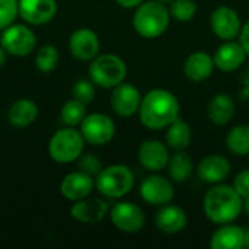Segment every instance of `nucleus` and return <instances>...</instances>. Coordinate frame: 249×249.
<instances>
[{
    "instance_id": "nucleus-22",
    "label": "nucleus",
    "mask_w": 249,
    "mask_h": 249,
    "mask_svg": "<svg viewBox=\"0 0 249 249\" xmlns=\"http://www.w3.org/2000/svg\"><path fill=\"white\" fill-rule=\"evenodd\" d=\"M210 248L213 249H242L245 248V229L235 226V225H226L217 229L212 239H210Z\"/></svg>"
},
{
    "instance_id": "nucleus-2",
    "label": "nucleus",
    "mask_w": 249,
    "mask_h": 249,
    "mask_svg": "<svg viewBox=\"0 0 249 249\" xmlns=\"http://www.w3.org/2000/svg\"><path fill=\"white\" fill-rule=\"evenodd\" d=\"M244 210V198L238 194L233 185L214 184L204 197V213L217 225L232 223Z\"/></svg>"
},
{
    "instance_id": "nucleus-32",
    "label": "nucleus",
    "mask_w": 249,
    "mask_h": 249,
    "mask_svg": "<svg viewBox=\"0 0 249 249\" xmlns=\"http://www.w3.org/2000/svg\"><path fill=\"white\" fill-rule=\"evenodd\" d=\"M19 15V0H0V31L12 25Z\"/></svg>"
},
{
    "instance_id": "nucleus-31",
    "label": "nucleus",
    "mask_w": 249,
    "mask_h": 249,
    "mask_svg": "<svg viewBox=\"0 0 249 249\" xmlns=\"http://www.w3.org/2000/svg\"><path fill=\"white\" fill-rule=\"evenodd\" d=\"M95 86L92 80H77L71 88V95L74 99L89 105L95 98Z\"/></svg>"
},
{
    "instance_id": "nucleus-20",
    "label": "nucleus",
    "mask_w": 249,
    "mask_h": 249,
    "mask_svg": "<svg viewBox=\"0 0 249 249\" xmlns=\"http://www.w3.org/2000/svg\"><path fill=\"white\" fill-rule=\"evenodd\" d=\"M155 223L159 231H162L163 233L172 235V233H178L184 231V228L188 223V219H187V213L184 212V209L178 206L165 204L158 212L155 217Z\"/></svg>"
},
{
    "instance_id": "nucleus-4",
    "label": "nucleus",
    "mask_w": 249,
    "mask_h": 249,
    "mask_svg": "<svg viewBox=\"0 0 249 249\" xmlns=\"http://www.w3.org/2000/svg\"><path fill=\"white\" fill-rule=\"evenodd\" d=\"M95 187L107 198H121L133 190L134 175L125 165H111L96 175Z\"/></svg>"
},
{
    "instance_id": "nucleus-11",
    "label": "nucleus",
    "mask_w": 249,
    "mask_h": 249,
    "mask_svg": "<svg viewBox=\"0 0 249 249\" xmlns=\"http://www.w3.org/2000/svg\"><path fill=\"white\" fill-rule=\"evenodd\" d=\"M212 31L223 41H231L239 36L242 23L236 10L228 6H219L210 18Z\"/></svg>"
},
{
    "instance_id": "nucleus-36",
    "label": "nucleus",
    "mask_w": 249,
    "mask_h": 249,
    "mask_svg": "<svg viewBox=\"0 0 249 249\" xmlns=\"http://www.w3.org/2000/svg\"><path fill=\"white\" fill-rule=\"evenodd\" d=\"M121 7H125V9H133V7H137L143 3V0H115Z\"/></svg>"
},
{
    "instance_id": "nucleus-12",
    "label": "nucleus",
    "mask_w": 249,
    "mask_h": 249,
    "mask_svg": "<svg viewBox=\"0 0 249 249\" xmlns=\"http://www.w3.org/2000/svg\"><path fill=\"white\" fill-rule=\"evenodd\" d=\"M140 90L131 83H120L118 86L112 88L111 95V107L112 109L121 117H131L140 109L142 104Z\"/></svg>"
},
{
    "instance_id": "nucleus-5",
    "label": "nucleus",
    "mask_w": 249,
    "mask_h": 249,
    "mask_svg": "<svg viewBox=\"0 0 249 249\" xmlns=\"http://www.w3.org/2000/svg\"><path fill=\"white\" fill-rule=\"evenodd\" d=\"M90 80L104 89H112L124 82L127 76V66L123 58L115 54L96 55L89 66Z\"/></svg>"
},
{
    "instance_id": "nucleus-17",
    "label": "nucleus",
    "mask_w": 249,
    "mask_h": 249,
    "mask_svg": "<svg viewBox=\"0 0 249 249\" xmlns=\"http://www.w3.org/2000/svg\"><path fill=\"white\" fill-rule=\"evenodd\" d=\"M247 53L244 50V47L241 45V42L238 41H226L225 44H222L217 51L214 53V66L222 70V71H235L238 70L247 58Z\"/></svg>"
},
{
    "instance_id": "nucleus-35",
    "label": "nucleus",
    "mask_w": 249,
    "mask_h": 249,
    "mask_svg": "<svg viewBox=\"0 0 249 249\" xmlns=\"http://www.w3.org/2000/svg\"><path fill=\"white\" fill-rule=\"evenodd\" d=\"M239 42L244 47L247 55H249V20L242 26L241 34H239Z\"/></svg>"
},
{
    "instance_id": "nucleus-15",
    "label": "nucleus",
    "mask_w": 249,
    "mask_h": 249,
    "mask_svg": "<svg viewBox=\"0 0 249 249\" xmlns=\"http://www.w3.org/2000/svg\"><path fill=\"white\" fill-rule=\"evenodd\" d=\"M95 187V178L82 172H70L67 174L61 184H60V191L63 197L69 201H79L90 196L92 190Z\"/></svg>"
},
{
    "instance_id": "nucleus-6",
    "label": "nucleus",
    "mask_w": 249,
    "mask_h": 249,
    "mask_svg": "<svg viewBox=\"0 0 249 249\" xmlns=\"http://www.w3.org/2000/svg\"><path fill=\"white\" fill-rule=\"evenodd\" d=\"M85 139L73 127L58 130L48 143V153L57 163H71L83 153Z\"/></svg>"
},
{
    "instance_id": "nucleus-8",
    "label": "nucleus",
    "mask_w": 249,
    "mask_h": 249,
    "mask_svg": "<svg viewBox=\"0 0 249 249\" xmlns=\"http://www.w3.org/2000/svg\"><path fill=\"white\" fill-rule=\"evenodd\" d=\"M80 133L85 142L93 146H104L114 139L115 124L105 114H90L80 123Z\"/></svg>"
},
{
    "instance_id": "nucleus-19",
    "label": "nucleus",
    "mask_w": 249,
    "mask_h": 249,
    "mask_svg": "<svg viewBox=\"0 0 249 249\" xmlns=\"http://www.w3.org/2000/svg\"><path fill=\"white\" fill-rule=\"evenodd\" d=\"M197 174L201 181L209 184H220L231 174V162L222 155L206 156L197 166Z\"/></svg>"
},
{
    "instance_id": "nucleus-10",
    "label": "nucleus",
    "mask_w": 249,
    "mask_h": 249,
    "mask_svg": "<svg viewBox=\"0 0 249 249\" xmlns=\"http://www.w3.org/2000/svg\"><path fill=\"white\" fill-rule=\"evenodd\" d=\"M99 36L89 28H79L70 35L69 50L79 61H92L99 54Z\"/></svg>"
},
{
    "instance_id": "nucleus-23",
    "label": "nucleus",
    "mask_w": 249,
    "mask_h": 249,
    "mask_svg": "<svg viewBox=\"0 0 249 249\" xmlns=\"http://www.w3.org/2000/svg\"><path fill=\"white\" fill-rule=\"evenodd\" d=\"M36 117H38L36 104L31 99H26V98L16 99L10 105L9 112H7L9 123L18 128H23V127L31 125L32 123H35Z\"/></svg>"
},
{
    "instance_id": "nucleus-33",
    "label": "nucleus",
    "mask_w": 249,
    "mask_h": 249,
    "mask_svg": "<svg viewBox=\"0 0 249 249\" xmlns=\"http://www.w3.org/2000/svg\"><path fill=\"white\" fill-rule=\"evenodd\" d=\"M77 165H79V171H82L93 178H96V175L104 169L102 162L95 155H90V153H86V155L82 153L77 159Z\"/></svg>"
},
{
    "instance_id": "nucleus-14",
    "label": "nucleus",
    "mask_w": 249,
    "mask_h": 249,
    "mask_svg": "<svg viewBox=\"0 0 249 249\" xmlns=\"http://www.w3.org/2000/svg\"><path fill=\"white\" fill-rule=\"evenodd\" d=\"M57 9L55 0H19V16L29 25L48 23Z\"/></svg>"
},
{
    "instance_id": "nucleus-21",
    "label": "nucleus",
    "mask_w": 249,
    "mask_h": 249,
    "mask_svg": "<svg viewBox=\"0 0 249 249\" xmlns=\"http://www.w3.org/2000/svg\"><path fill=\"white\" fill-rule=\"evenodd\" d=\"M214 69V60L206 51H196L190 54L184 63V73L193 82H203L209 79Z\"/></svg>"
},
{
    "instance_id": "nucleus-37",
    "label": "nucleus",
    "mask_w": 249,
    "mask_h": 249,
    "mask_svg": "<svg viewBox=\"0 0 249 249\" xmlns=\"http://www.w3.org/2000/svg\"><path fill=\"white\" fill-rule=\"evenodd\" d=\"M6 58H7V53H6V50L0 45V67H3V66H4Z\"/></svg>"
},
{
    "instance_id": "nucleus-7",
    "label": "nucleus",
    "mask_w": 249,
    "mask_h": 249,
    "mask_svg": "<svg viewBox=\"0 0 249 249\" xmlns=\"http://www.w3.org/2000/svg\"><path fill=\"white\" fill-rule=\"evenodd\" d=\"M0 45L13 57H26L35 50L36 35L26 25L12 23L1 31Z\"/></svg>"
},
{
    "instance_id": "nucleus-34",
    "label": "nucleus",
    "mask_w": 249,
    "mask_h": 249,
    "mask_svg": "<svg viewBox=\"0 0 249 249\" xmlns=\"http://www.w3.org/2000/svg\"><path fill=\"white\" fill-rule=\"evenodd\" d=\"M233 188L238 191V194H239L242 198L249 197V169H245V171L239 172V174L235 177Z\"/></svg>"
},
{
    "instance_id": "nucleus-27",
    "label": "nucleus",
    "mask_w": 249,
    "mask_h": 249,
    "mask_svg": "<svg viewBox=\"0 0 249 249\" xmlns=\"http://www.w3.org/2000/svg\"><path fill=\"white\" fill-rule=\"evenodd\" d=\"M226 144L229 150L238 156L249 155V125L233 127L226 137Z\"/></svg>"
},
{
    "instance_id": "nucleus-39",
    "label": "nucleus",
    "mask_w": 249,
    "mask_h": 249,
    "mask_svg": "<svg viewBox=\"0 0 249 249\" xmlns=\"http://www.w3.org/2000/svg\"><path fill=\"white\" fill-rule=\"evenodd\" d=\"M245 247H249V231H245Z\"/></svg>"
},
{
    "instance_id": "nucleus-13",
    "label": "nucleus",
    "mask_w": 249,
    "mask_h": 249,
    "mask_svg": "<svg viewBox=\"0 0 249 249\" xmlns=\"http://www.w3.org/2000/svg\"><path fill=\"white\" fill-rule=\"evenodd\" d=\"M174 194L175 191L172 182L160 175L147 177L140 185V196L150 206L169 204L174 198Z\"/></svg>"
},
{
    "instance_id": "nucleus-18",
    "label": "nucleus",
    "mask_w": 249,
    "mask_h": 249,
    "mask_svg": "<svg viewBox=\"0 0 249 249\" xmlns=\"http://www.w3.org/2000/svg\"><path fill=\"white\" fill-rule=\"evenodd\" d=\"M168 147L158 140H146L139 149V162L149 171H162L169 162Z\"/></svg>"
},
{
    "instance_id": "nucleus-29",
    "label": "nucleus",
    "mask_w": 249,
    "mask_h": 249,
    "mask_svg": "<svg viewBox=\"0 0 249 249\" xmlns=\"http://www.w3.org/2000/svg\"><path fill=\"white\" fill-rule=\"evenodd\" d=\"M58 60H60V54H58V50L51 45V44H47V45H42L38 51H36V55H35V66L39 71L42 73H51L57 64H58Z\"/></svg>"
},
{
    "instance_id": "nucleus-24",
    "label": "nucleus",
    "mask_w": 249,
    "mask_h": 249,
    "mask_svg": "<svg viewBox=\"0 0 249 249\" xmlns=\"http://www.w3.org/2000/svg\"><path fill=\"white\" fill-rule=\"evenodd\" d=\"M209 118L216 125H226L232 121L235 115V102L226 93L216 95L207 109Z\"/></svg>"
},
{
    "instance_id": "nucleus-9",
    "label": "nucleus",
    "mask_w": 249,
    "mask_h": 249,
    "mask_svg": "<svg viewBox=\"0 0 249 249\" xmlns=\"http://www.w3.org/2000/svg\"><path fill=\"white\" fill-rule=\"evenodd\" d=\"M109 217L112 225L123 232L127 233H134L142 231V228L144 226V213L143 210L130 201H121L117 203L115 206H112L111 212H109Z\"/></svg>"
},
{
    "instance_id": "nucleus-1",
    "label": "nucleus",
    "mask_w": 249,
    "mask_h": 249,
    "mask_svg": "<svg viewBox=\"0 0 249 249\" xmlns=\"http://www.w3.org/2000/svg\"><path fill=\"white\" fill-rule=\"evenodd\" d=\"M139 114L144 127L150 130L168 128L179 117V102L169 90L153 89L142 99Z\"/></svg>"
},
{
    "instance_id": "nucleus-25",
    "label": "nucleus",
    "mask_w": 249,
    "mask_h": 249,
    "mask_svg": "<svg viewBox=\"0 0 249 249\" xmlns=\"http://www.w3.org/2000/svg\"><path fill=\"white\" fill-rule=\"evenodd\" d=\"M166 144L174 149V150H185L190 143H191V139H193V133H191V127L177 118L171 125H168V131H166Z\"/></svg>"
},
{
    "instance_id": "nucleus-26",
    "label": "nucleus",
    "mask_w": 249,
    "mask_h": 249,
    "mask_svg": "<svg viewBox=\"0 0 249 249\" xmlns=\"http://www.w3.org/2000/svg\"><path fill=\"white\" fill-rule=\"evenodd\" d=\"M168 169H169V177L172 181L185 182L194 171L193 159L184 150H178L174 156L169 158Z\"/></svg>"
},
{
    "instance_id": "nucleus-16",
    "label": "nucleus",
    "mask_w": 249,
    "mask_h": 249,
    "mask_svg": "<svg viewBox=\"0 0 249 249\" xmlns=\"http://www.w3.org/2000/svg\"><path fill=\"white\" fill-rule=\"evenodd\" d=\"M109 206L107 201L101 198H83L79 201H74V204L70 209V214L74 220L85 223V225H93L99 223L108 213Z\"/></svg>"
},
{
    "instance_id": "nucleus-38",
    "label": "nucleus",
    "mask_w": 249,
    "mask_h": 249,
    "mask_svg": "<svg viewBox=\"0 0 249 249\" xmlns=\"http://www.w3.org/2000/svg\"><path fill=\"white\" fill-rule=\"evenodd\" d=\"M244 210H245V213L248 214L249 217V197L244 198Z\"/></svg>"
},
{
    "instance_id": "nucleus-3",
    "label": "nucleus",
    "mask_w": 249,
    "mask_h": 249,
    "mask_svg": "<svg viewBox=\"0 0 249 249\" xmlns=\"http://www.w3.org/2000/svg\"><path fill=\"white\" fill-rule=\"evenodd\" d=\"M171 22V13L162 1H146L137 6L133 16L136 32L147 39L158 38L166 32Z\"/></svg>"
},
{
    "instance_id": "nucleus-28",
    "label": "nucleus",
    "mask_w": 249,
    "mask_h": 249,
    "mask_svg": "<svg viewBox=\"0 0 249 249\" xmlns=\"http://www.w3.org/2000/svg\"><path fill=\"white\" fill-rule=\"evenodd\" d=\"M60 117L66 127L80 125V123L86 117V105L73 98L63 105V108L60 111Z\"/></svg>"
},
{
    "instance_id": "nucleus-40",
    "label": "nucleus",
    "mask_w": 249,
    "mask_h": 249,
    "mask_svg": "<svg viewBox=\"0 0 249 249\" xmlns=\"http://www.w3.org/2000/svg\"><path fill=\"white\" fill-rule=\"evenodd\" d=\"M158 1H162V3H171L172 0H158Z\"/></svg>"
},
{
    "instance_id": "nucleus-30",
    "label": "nucleus",
    "mask_w": 249,
    "mask_h": 249,
    "mask_svg": "<svg viewBox=\"0 0 249 249\" xmlns=\"http://www.w3.org/2000/svg\"><path fill=\"white\" fill-rule=\"evenodd\" d=\"M171 18L179 22L191 20L197 13V3L194 0H172L169 6Z\"/></svg>"
}]
</instances>
